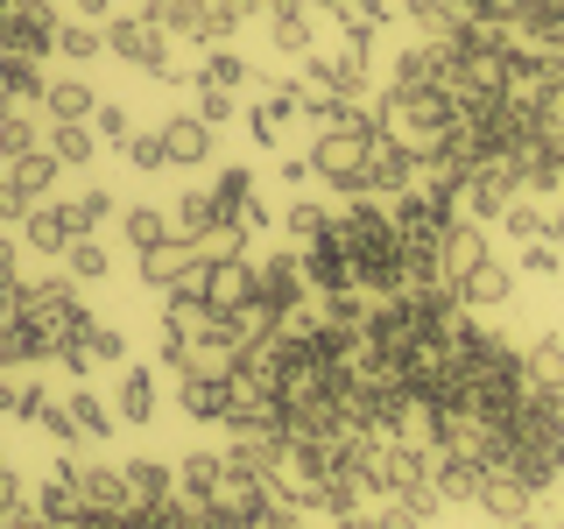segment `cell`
<instances>
[{
	"mask_svg": "<svg viewBox=\"0 0 564 529\" xmlns=\"http://www.w3.org/2000/svg\"><path fill=\"white\" fill-rule=\"evenodd\" d=\"M375 114H381V128L395 134V141H410L416 155H431L437 141L452 134V120H458V99L445 93V85H423V93H395V85H388Z\"/></svg>",
	"mask_w": 564,
	"mask_h": 529,
	"instance_id": "1",
	"label": "cell"
},
{
	"mask_svg": "<svg viewBox=\"0 0 564 529\" xmlns=\"http://www.w3.org/2000/svg\"><path fill=\"white\" fill-rule=\"evenodd\" d=\"M22 317H29L35 339H43L50 360H57V346H70L85 325H93V311H85V296H78V282H70V276L22 282Z\"/></svg>",
	"mask_w": 564,
	"mask_h": 529,
	"instance_id": "2",
	"label": "cell"
},
{
	"mask_svg": "<svg viewBox=\"0 0 564 529\" xmlns=\"http://www.w3.org/2000/svg\"><path fill=\"white\" fill-rule=\"evenodd\" d=\"M106 57L149 71V78H163V85L176 78V64H170V29L155 22L149 8H128V14H113V22H106Z\"/></svg>",
	"mask_w": 564,
	"mask_h": 529,
	"instance_id": "3",
	"label": "cell"
},
{
	"mask_svg": "<svg viewBox=\"0 0 564 529\" xmlns=\"http://www.w3.org/2000/svg\"><path fill=\"white\" fill-rule=\"evenodd\" d=\"M311 276H304V255H269L254 269V311L269 317V325H290V311L304 304Z\"/></svg>",
	"mask_w": 564,
	"mask_h": 529,
	"instance_id": "4",
	"label": "cell"
},
{
	"mask_svg": "<svg viewBox=\"0 0 564 529\" xmlns=\"http://www.w3.org/2000/svg\"><path fill=\"white\" fill-rule=\"evenodd\" d=\"M212 516H219L226 529H261L269 522V481L226 458V481H219V494H212Z\"/></svg>",
	"mask_w": 564,
	"mask_h": 529,
	"instance_id": "5",
	"label": "cell"
},
{
	"mask_svg": "<svg viewBox=\"0 0 564 529\" xmlns=\"http://www.w3.org/2000/svg\"><path fill=\"white\" fill-rule=\"evenodd\" d=\"M423 176V155L410 149V141H395V134H375L367 141V198H395V191H410Z\"/></svg>",
	"mask_w": 564,
	"mask_h": 529,
	"instance_id": "6",
	"label": "cell"
},
{
	"mask_svg": "<svg viewBox=\"0 0 564 529\" xmlns=\"http://www.w3.org/2000/svg\"><path fill=\"white\" fill-rule=\"evenodd\" d=\"M487 261V226L480 219H452L445 234H437V255H431V276L445 282V290H458L473 269Z\"/></svg>",
	"mask_w": 564,
	"mask_h": 529,
	"instance_id": "7",
	"label": "cell"
},
{
	"mask_svg": "<svg viewBox=\"0 0 564 529\" xmlns=\"http://www.w3.org/2000/svg\"><path fill=\"white\" fill-rule=\"evenodd\" d=\"M78 234H85V226H78V205H64V198H35L22 212V240L35 247V255H64Z\"/></svg>",
	"mask_w": 564,
	"mask_h": 529,
	"instance_id": "8",
	"label": "cell"
},
{
	"mask_svg": "<svg viewBox=\"0 0 564 529\" xmlns=\"http://www.w3.org/2000/svg\"><path fill=\"white\" fill-rule=\"evenodd\" d=\"M163 149H170V163L205 170L212 155H219V128H212L205 114H170V120H163Z\"/></svg>",
	"mask_w": 564,
	"mask_h": 529,
	"instance_id": "9",
	"label": "cell"
},
{
	"mask_svg": "<svg viewBox=\"0 0 564 529\" xmlns=\"http://www.w3.org/2000/svg\"><path fill=\"white\" fill-rule=\"evenodd\" d=\"M304 78L317 85V93H332V99H360L367 93V50H332V57H311Z\"/></svg>",
	"mask_w": 564,
	"mask_h": 529,
	"instance_id": "10",
	"label": "cell"
},
{
	"mask_svg": "<svg viewBox=\"0 0 564 529\" xmlns=\"http://www.w3.org/2000/svg\"><path fill=\"white\" fill-rule=\"evenodd\" d=\"M205 304L212 311H254V269H247V255L234 261H205Z\"/></svg>",
	"mask_w": 564,
	"mask_h": 529,
	"instance_id": "11",
	"label": "cell"
},
{
	"mask_svg": "<svg viewBox=\"0 0 564 529\" xmlns=\"http://www.w3.org/2000/svg\"><path fill=\"white\" fill-rule=\"evenodd\" d=\"M480 481H487V458H473V452H437L431 458V487L445 494V501H480Z\"/></svg>",
	"mask_w": 564,
	"mask_h": 529,
	"instance_id": "12",
	"label": "cell"
},
{
	"mask_svg": "<svg viewBox=\"0 0 564 529\" xmlns=\"http://www.w3.org/2000/svg\"><path fill=\"white\" fill-rule=\"evenodd\" d=\"M529 501H536V494H529L516 473H487L480 481V508H487V522H501V529L529 522Z\"/></svg>",
	"mask_w": 564,
	"mask_h": 529,
	"instance_id": "13",
	"label": "cell"
},
{
	"mask_svg": "<svg viewBox=\"0 0 564 529\" xmlns=\"http://www.w3.org/2000/svg\"><path fill=\"white\" fill-rule=\"evenodd\" d=\"M191 269H205V261H198V247H191V240H163V247H149V255H141V282H149L155 296H163L170 282H184Z\"/></svg>",
	"mask_w": 564,
	"mask_h": 529,
	"instance_id": "14",
	"label": "cell"
},
{
	"mask_svg": "<svg viewBox=\"0 0 564 529\" xmlns=\"http://www.w3.org/2000/svg\"><path fill=\"white\" fill-rule=\"evenodd\" d=\"M508 296H516V269H508V261H494V255L466 282H458V304H466V311H494V304H508Z\"/></svg>",
	"mask_w": 564,
	"mask_h": 529,
	"instance_id": "15",
	"label": "cell"
},
{
	"mask_svg": "<svg viewBox=\"0 0 564 529\" xmlns=\"http://www.w3.org/2000/svg\"><path fill=\"white\" fill-rule=\"evenodd\" d=\"M269 35H275L282 57H311V43H317V29H311V0H275V8H269Z\"/></svg>",
	"mask_w": 564,
	"mask_h": 529,
	"instance_id": "16",
	"label": "cell"
},
{
	"mask_svg": "<svg viewBox=\"0 0 564 529\" xmlns=\"http://www.w3.org/2000/svg\"><path fill=\"white\" fill-rule=\"evenodd\" d=\"M64 410H70V431H78V445H99V438H113V402L99 396V388H70L64 396Z\"/></svg>",
	"mask_w": 564,
	"mask_h": 529,
	"instance_id": "17",
	"label": "cell"
},
{
	"mask_svg": "<svg viewBox=\"0 0 564 529\" xmlns=\"http://www.w3.org/2000/svg\"><path fill=\"white\" fill-rule=\"evenodd\" d=\"M332 14H339V29H346L352 50H375V35L395 22V0H339Z\"/></svg>",
	"mask_w": 564,
	"mask_h": 529,
	"instance_id": "18",
	"label": "cell"
},
{
	"mask_svg": "<svg viewBox=\"0 0 564 529\" xmlns=\"http://www.w3.org/2000/svg\"><path fill=\"white\" fill-rule=\"evenodd\" d=\"M113 417H120V423H155V375H149V367H120V381H113Z\"/></svg>",
	"mask_w": 564,
	"mask_h": 529,
	"instance_id": "19",
	"label": "cell"
},
{
	"mask_svg": "<svg viewBox=\"0 0 564 529\" xmlns=\"http://www.w3.org/2000/svg\"><path fill=\"white\" fill-rule=\"evenodd\" d=\"M43 149L57 155L64 170H85V163H93V155H99V134H93V120H50Z\"/></svg>",
	"mask_w": 564,
	"mask_h": 529,
	"instance_id": "20",
	"label": "cell"
},
{
	"mask_svg": "<svg viewBox=\"0 0 564 529\" xmlns=\"http://www.w3.org/2000/svg\"><path fill=\"white\" fill-rule=\"evenodd\" d=\"M522 381L564 396V339H529V346H522Z\"/></svg>",
	"mask_w": 564,
	"mask_h": 529,
	"instance_id": "21",
	"label": "cell"
},
{
	"mask_svg": "<svg viewBox=\"0 0 564 529\" xmlns=\"http://www.w3.org/2000/svg\"><path fill=\"white\" fill-rule=\"evenodd\" d=\"M57 155L50 149H29V155H8V176H14V191H22V198L35 205V198H50V184H57Z\"/></svg>",
	"mask_w": 564,
	"mask_h": 529,
	"instance_id": "22",
	"label": "cell"
},
{
	"mask_svg": "<svg viewBox=\"0 0 564 529\" xmlns=\"http://www.w3.org/2000/svg\"><path fill=\"white\" fill-rule=\"evenodd\" d=\"M120 234H128L134 255H149V247L176 240V226H170V212H163V205H128V212H120Z\"/></svg>",
	"mask_w": 564,
	"mask_h": 529,
	"instance_id": "23",
	"label": "cell"
},
{
	"mask_svg": "<svg viewBox=\"0 0 564 529\" xmlns=\"http://www.w3.org/2000/svg\"><path fill=\"white\" fill-rule=\"evenodd\" d=\"M219 219H234V212H219V198H212V191H184V198H176V240H205L212 226Z\"/></svg>",
	"mask_w": 564,
	"mask_h": 529,
	"instance_id": "24",
	"label": "cell"
},
{
	"mask_svg": "<svg viewBox=\"0 0 564 529\" xmlns=\"http://www.w3.org/2000/svg\"><path fill=\"white\" fill-rule=\"evenodd\" d=\"M93 106H99V93L85 78H50V93H43L50 120H93Z\"/></svg>",
	"mask_w": 564,
	"mask_h": 529,
	"instance_id": "25",
	"label": "cell"
},
{
	"mask_svg": "<svg viewBox=\"0 0 564 529\" xmlns=\"http://www.w3.org/2000/svg\"><path fill=\"white\" fill-rule=\"evenodd\" d=\"M176 481H184V501H212L226 481V452H191L184 466H176Z\"/></svg>",
	"mask_w": 564,
	"mask_h": 529,
	"instance_id": "26",
	"label": "cell"
},
{
	"mask_svg": "<svg viewBox=\"0 0 564 529\" xmlns=\"http://www.w3.org/2000/svg\"><path fill=\"white\" fill-rule=\"evenodd\" d=\"M0 85H8L14 99H29V106H43V93H50L43 64H35V57H14V50H0Z\"/></svg>",
	"mask_w": 564,
	"mask_h": 529,
	"instance_id": "27",
	"label": "cell"
},
{
	"mask_svg": "<svg viewBox=\"0 0 564 529\" xmlns=\"http://www.w3.org/2000/svg\"><path fill=\"white\" fill-rule=\"evenodd\" d=\"M43 120L29 114V106H14V114H0V163H8V155H29V149H43Z\"/></svg>",
	"mask_w": 564,
	"mask_h": 529,
	"instance_id": "28",
	"label": "cell"
},
{
	"mask_svg": "<svg viewBox=\"0 0 564 529\" xmlns=\"http://www.w3.org/2000/svg\"><path fill=\"white\" fill-rule=\"evenodd\" d=\"M176 402H184V417H198V423H226V381H198V375H184Z\"/></svg>",
	"mask_w": 564,
	"mask_h": 529,
	"instance_id": "29",
	"label": "cell"
},
{
	"mask_svg": "<svg viewBox=\"0 0 564 529\" xmlns=\"http://www.w3.org/2000/svg\"><path fill=\"white\" fill-rule=\"evenodd\" d=\"M43 396H50V388H43V381H29L22 367H0V417H22V423H29Z\"/></svg>",
	"mask_w": 564,
	"mask_h": 529,
	"instance_id": "30",
	"label": "cell"
},
{
	"mask_svg": "<svg viewBox=\"0 0 564 529\" xmlns=\"http://www.w3.org/2000/svg\"><path fill=\"white\" fill-rule=\"evenodd\" d=\"M50 50H64L70 64H99L106 57V29L99 22H57V43Z\"/></svg>",
	"mask_w": 564,
	"mask_h": 529,
	"instance_id": "31",
	"label": "cell"
},
{
	"mask_svg": "<svg viewBox=\"0 0 564 529\" xmlns=\"http://www.w3.org/2000/svg\"><path fill=\"white\" fill-rule=\"evenodd\" d=\"M35 360H50L43 339L29 332V317H8V325H0V367H35Z\"/></svg>",
	"mask_w": 564,
	"mask_h": 529,
	"instance_id": "32",
	"label": "cell"
},
{
	"mask_svg": "<svg viewBox=\"0 0 564 529\" xmlns=\"http://www.w3.org/2000/svg\"><path fill=\"white\" fill-rule=\"evenodd\" d=\"M64 269H70V282H99L106 269H113V255H106L93 234H78V240L64 247Z\"/></svg>",
	"mask_w": 564,
	"mask_h": 529,
	"instance_id": "33",
	"label": "cell"
},
{
	"mask_svg": "<svg viewBox=\"0 0 564 529\" xmlns=\"http://www.w3.org/2000/svg\"><path fill=\"white\" fill-rule=\"evenodd\" d=\"M78 346L93 353L99 367H128V332H120V325H99V317H93V325L78 332Z\"/></svg>",
	"mask_w": 564,
	"mask_h": 529,
	"instance_id": "34",
	"label": "cell"
},
{
	"mask_svg": "<svg viewBox=\"0 0 564 529\" xmlns=\"http://www.w3.org/2000/svg\"><path fill=\"white\" fill-rule=\"evenodd\" d=\"M325 226H332V205H317V198H296L290 212H282V234H290L296 247H311Z\"/></svg>",
	"mask_w": 564,
	"mask_h": 529,
	"instance_id": "35",
	"label": "cell"
},
{
	"mask_svg": "<svg viewBox=\"0 0 564 529\" xmlns=\"http://www.w3.org/2000/svg\"><path fill=\"white\" fill-rule=\"evenodd\" d=\"M93 134H99V149H128V141H134L128 106H120V99H99L93 106Z\"/></svg>",
	"mask_w": 564,
	"mask_h": 529,
	"instance_id": "36",
	"label": "cell"
},
{
	"mask_svg": "<svg viewBox=\"0 0 564 529\" xmlns=\"http://www.w3.org/2000/svg\"><path fill=\"white\" fill-rule=\"evenodd\" d=\"M501 226H508V240H516V247H529V240H543V226H551V212H543L536 198H516V205L501 212Z\"/></svg>",
	"mask_w": 564,
	"mask_h": 529,
	"instance_id": "37",
	"label": "cell"
},
{
	"mask_svg": "<svg viewBox=\"0 0 564 529\" xmlns=\"http://www.w3.org/2000/svg\"><path fill=\"white\" fill-rule=\"evenodd\" d=\"M198 85H226V93H240V85H247V57H234V50H212V57L198 64Z\"/></svg>",
	"mask_w": 564,
	"mask_h": 529,
	"instance_id": "38",
	"label": "cell"
},
{
	"mask_svg": "<svg viewBox=\"0 0 564 529\" xmlns=\"http://www.w3.org/2000/svg\"><path fill=\"white\" fill-rule=\"evenodd\" d=\"M212 198H219V212H234V219H240V205L254 198V176H247L240 163H226V170H219V184H212Z\"/></svg>",
	"mask_w": 564,
	"mask_h": 529,
	"instance_id": "39",
	"label": "cell"
},
{
	"mask_svg": "<svg viewBox=\"0 0 564 529\" xmlns=\"http://www.w3.org/2000/svg\"><path fill=\"white\" fill-rule=\"evenodd\" d=\"M70 205H78V226H85V234H99V226L106 219H113V191H78V198H70Z\"/></svg>",
	"mask_w": 564,
	"mask_h": 529,
	"instance_id": "40",
	"label": "cell"
},
{
	"mask_svg": "<svg viewBox=\"0 0 564 529\" xmlns=\"http://www.w3.org/2000/svg\"><path fill=\"white\" fill-rule=\"evenodd\" d=\"M128 163L155 176V170H163V163H170V149H163V134H134V141H128Z\"/></svg>",
	"mask_w": 564,
	"mask_h": 529,
	"instance_id": "41",
	"label": "cell"
},
{
	"mask_svg": "<svg viewBox=\"0 0 564 529\" xmlns=\"http://www.w3.org/2000/svg\"><path fill=\"white\" fill-rule=\"evenodd\" d=\"M522 269H529V276H557V269H564V255H557L551 240H529V247H522Z\"/></svg>",
	"mask_w": 564,
	"mask_h": 529,
	"instance_id": "42",
	"label": "cell"
},
{
	"mask_svg": "<svg viewBox=\"0 0 564 529\" xmlns=\"http://www.w3.org/2000/svg\"><path fill=\"white\" fill-rule=\"evenodd\" d=\"M198 114L212 120V128H219V120L234 114V93H226V85H198Z\"/></svg>",
	"mask_w": 564,
	"mask_h": 529,
	"instance_id": "43",
	"label": "cell"
},
{
	"mask_svg": "<svg viewBox=\"0 0 564 529\" xmlns=\"http://www.w3.org/2000/svg\"><path fill=\"white\" fill-rule=\"evenodd\" d=\"M29 212V198L14 191V176H8V163H0V219H22Z\"/></svg>",
	"mask_w": 564,
	"mask_h": 529,
	"instance_id": "44",
	"label": "cell"
},
{
	"mask_svg": "<svg viewBox=\"0 0 564 529\" xmlns=\"http://www.w3.org/2000/svg\"><path fill=\"white\" fill-rule=\"evenodd\" d=\"M22 317V276H0V325Z\"/></svg>",
	"mask_w": 564,
	"mask_h": 529,
	"instance_id": "45",
	"label": "cell"
},
{
	"mask_svg": "<svg viewBox=\"0 0 564 529\" xmlns=\"http://www.w3.org/2000/svg\"><path fill=\"white\" fill-rule=\"evenodd\" d=\"M381 529H423L416 516H410V508H402L395 501V494H381Z\"/></svg>",
	"mask_w": 564,
	"mask_h": 529,
	"instance_id": "46",
	"label": "cell"
},
{
	"mask_svg": "<svg viewBox=\"0 0 564 529\" xmlns=\"http://www.w3.org/2000/svg\"><path fill=\"white\" fill-rule=\"evenodd\" d=\"M240 226H247V234H261V226H275V212L261 205V198H247V205H240Z\"/></svg>",
	"mask_w": 564,
	"mask_h": 529,
	"instance_id": "47",
	"label": "cell"
},
{
	"mask_svg": "<svg viewBox=\"0 0 564 529\" xmlns=\"http://www.w3.org/2000/svg\"><path fill=\"white\" fill-rule=\"evenodd\" d=\"M70 8H78V22H113V0H70Z\"/></svg>",
	"mask_w": 564,
	"mask_h": 529,
	"instance_id": "48",
	"label": "cell"
},
{
	"mask_svg": "<svg viewBox=\"0 0 564 529\" xmlns=\"http://www.w3.org/2000/svg\"><path fill=\"white\" fill-rule=\"evenodd\" d=\"M339 529H381V508H346Z\"/></svg>",
	"mask_w": 564,
	"mask_h": 529,
	"instance_id": "49",
	"label": "cell"
},
{
	"mask_svg": "<svg viewBox=\"0 0 564 529\" xmlns=\"http://www.w3.org/2000/svg\"><path fill=\"white\" fill-rule=\"evenodd\" d=\"M543 240H551V247H557V255H564V205L551 212V226H543Z\"/></svg>",
	"mask_w": 564,
	"mask_h": 529,
	"instance_id": "50",
	"label": "cell"
},
{
	"mask_svg": "<svg viewBox=\"0 0 564 529\" xmlns=\"http://www.w3.org/2000/svg\"><path fill=\"white\" fill-rule=\"evenodd\" d=\"M8 529H50V522H43V516H35V508H22V516H14Z\"/></svg>",
	"mask_w": 564,
	"mask_h": 529,
	"instance_id": "51",
	"label": "cell"
},
{
	"mask_svg": "<svg viewBox=\"0 0 564 529\" xmlns=\"http://www.w3.org/2000/svg\"><path fill=\"white\" fill-rule=\"evenodd\" d=\"M0 276H14V240L0 234Z\"/></svg>",
	"mask_w": 564,
	"mask_h": 529,
	"instance_id": "52",
	"label": "cell"
},
{
	"mask_svg": "<svg viewBox=\"0 0 564 529\" xmlns=\"http://www.w3.org/2000/svg\"><path fill=\"white\" fill-rule=\"evenodd\" d=\"M14 106H29V99H14V93H8V85H0V114H14Z\"/></svg>",
	"mask_w": 564,
	"mask_h": 529,
	"instance_id": "53",
	"label": "cell"
},
{
	"mask_svg": "<svg viewBox=\"0 0 564 529\" xmlns=\"http://www.w3.org/2000/svg\"><path fill=\"white\" fill-rule=\"evenodd\" d=\"M516 529H551V522H516Z\"/></svg>",
	"mask_w": 564,
	"mask_h": 529,
	"instance_id": "54",
	"label": "cell"
},
{
	"mask_svg": "<svg viewBox=\"0 0 564 529\" xmlns=\"http://www.w3.org/2000/svg\"><path fill=\"white\" fill-rule=\"evenodd\" d=\"M311 8H339V0H311Z\"/></svg>",
	"mask_w": 564,
	"mask_h": 529,
	"instance_id": "55",
	"label": "cell"
},
{
	"mask_svg": "<svg viewBox=\"0 0 564 529\" xmlns=\"http://www.w3.org/2000/svg\"><path fill=\"white\" fill-rule=\"evenodd\" d=\"M134 8H141V0H134Z\"/></svg>",
	"mask_w": 564,
	"mask_h": 529,
	"instance_id": "56",
	"label": "cell"
},
{
	"mask_svg": "<svg viewBox=\"0 0 564 529\" xmlns=\"http://www.w3.org/2000/svg\"><path fill=\"white\" fill-rule=\"evenodd\" d=\"M557 529H564V522H557Z\"/></svg>",
	"mask_w": 564,
	"mask_h": 529,
	"instance_id": "57",
	"label": "cell"
}]
</instances>
